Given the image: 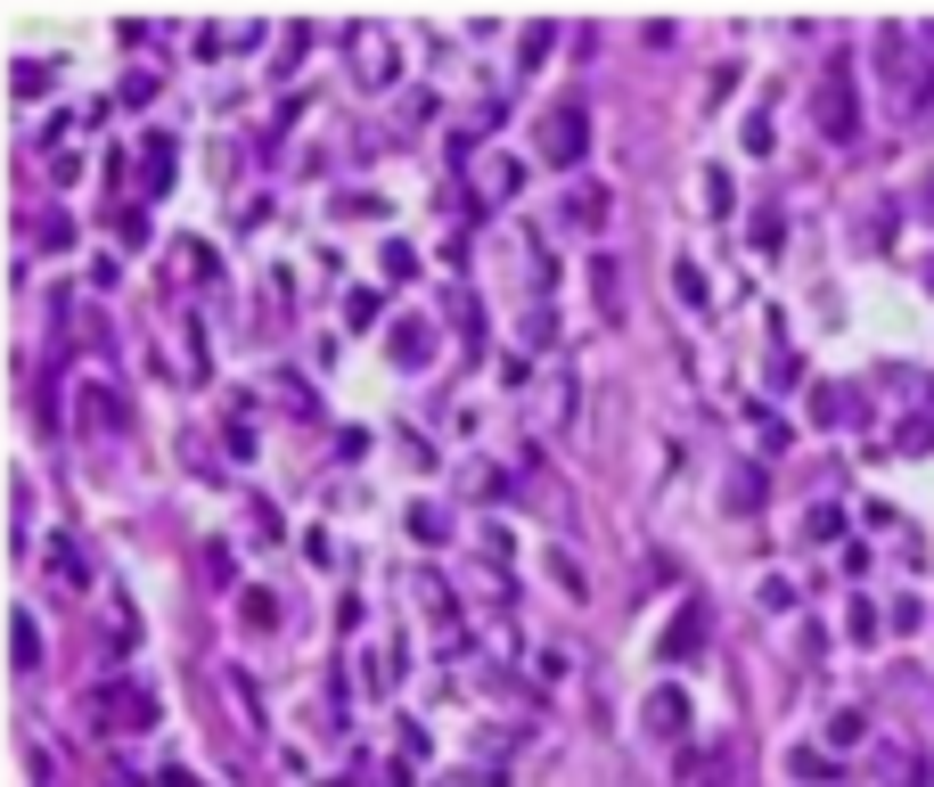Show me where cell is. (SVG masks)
<instances>
[{
    "label": "cell",
    "mask_w": 934,
    "mask_h": 787,
    "mask_svg": "<svg viewBox=\"0 0 934 787\" xmlns=\"http://www.w3.org/2000/svg\"><path fill=\"white\" fill-rule=\"evenodd\" d=\"M820 140H837V149H853V140H861V74H853V58H828V67H820Z\"/></svg>",
    "instance_id": "1"
},
{
    "label": "cell",
    "mask_w": 934,
    "mask_h": 787,
    "mask_svg": "<svg viewBox=\"0 0 934 787\" xmlns=\"http://www.w3.org/2000/svg\"><path fill=\"white\" fill-rule=\"evenodd\" d=\"M828 738H837V747H861V738H869V722H861V714H837V730H828Z\"/></svg>",
    "instance_id": "2"
},
{
    "label": "cell",
    "mask_w": 934,
    "mask_h": 787,
    "mask_svg": "<svg viewBox=\"0 0 934 787\" xmlns=\"http://www.w3.org/2000/svg\"><path fill=\"white\" fill-rule=\"evenodd\" d=\"M918 214H926V222H934V181H926V205H918Z\"/></svg>",
    "instance_id": "3"
},
{
    "label": "cell",
    "mask_w": 934,
    "mask_h": 787,
    "mask_svg": "<svg viewBox=\"0 0 934 787\" xmlns=\"http://www.w3.org/2000/svg\"><path fill=\"white\" fill-rule=\"evenodd\" d=\"M926 123H934V99H926Z\"/></svg>",
    "instance_id": "4"
}]
</instances>
